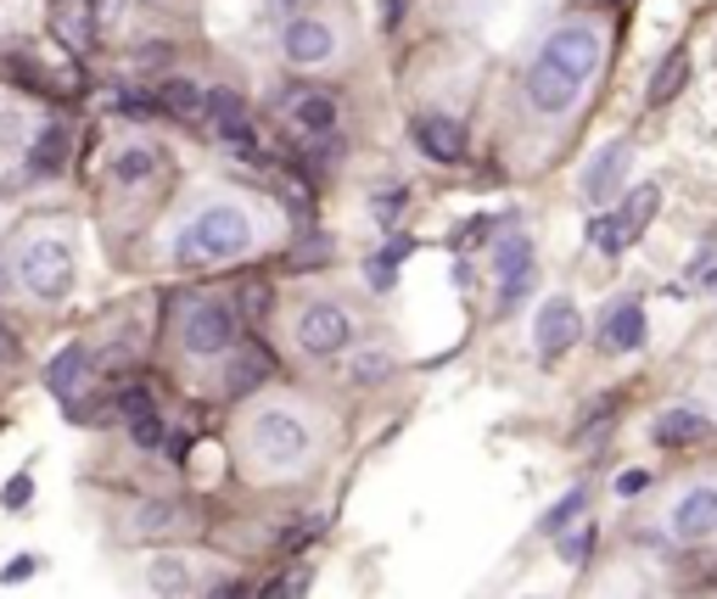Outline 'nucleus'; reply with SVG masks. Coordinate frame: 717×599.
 Wrapping results in <instances>:
<instances>
[{
	"instance_id": "6",
	"label": "nucleus",
	"mask_w": 717,
	"mask_h": 599,
	"mask_svg": "<svg viewBox=\"0 0 717 599\" xmlns=\"http://www.w3.org/2000/svg\"><path fill=\"white\" fill-rule=\"evenodd\" d=\"M292 336H298V348H303L309 359H336V354L353 348V314H347L342 303L320 297V303H309V308L298 314Z\"/></svg>"
},
{
	"instance_id": "17",
	"label": "nucleus",
	"mask_w": 717,
	"mask_h": 599,
	"mask_svg": "<svg viewBox=\"0 0 717 599\" xmlns=\"http://www.w3.org/2000/svg\"><path fill=\"white\" fill-rule=\"evenodd\" d=\"M157 168H163V157L146 140H129L107 157V180H113V191H146L157 180Z\"/></svg>"
},
{
	"instance_id": "12",
	"label": "nucleus",
	"mask_w": 717,
	"mask_h": 599,
	"mask_svg": "<svg viewBox=\"0 0 717 599\" xmlns=\"http://www.w3.org/2000/svg\"><path fill=\"white\" fill-rule=\"evenodd\" d=\"M202 124L230 140V146H252V113H247V96L230 91V84H214L208 102H202Z\"/></svg>"
},
{
	"instance_id": "21",
	"label": "nucleus",
	"mask_w": 717,
	"mask_h": 599,
	"mask_svg": "<svg viewBox=\"0 0 717 599\" xmlns=\"http://www.w3.org/2000/svg\"><path fill=\"white\" fill-rule=\"evenodd\" d=\"M84 381H90V354L84 348H62L51 365H45V387L67 403V398H79L84 392Z\"/></svg>"
},
{
	"instance_id": "19",
	"label": "nucleus",
	"mask_w": 717,
	"mask_h": 599,
	"mask_svg": "<svg viewBox=\"0 0 717 599\" xmlns=\"http://www.w3.org/2000/svg\"><path fill=\"white\" fill-rule=\"evenodd\" d=\"M152 102H157L168 118H202L208 91H202L197 78H186V73H168V78H157V84H152Z\"/></svg>"
},
{
	"instance_id": "9",
	"label": "nucleus",
	"mask_w": 717,
	"mask_h": 599,
	"mask_svg": "<svg viewBox=\"0 0 717 599\" xmlns=\"http://www.w3.org/2000/svg\"><path fill=\"white\" fill-rule=\"evenodd\" d=\"M336 23H325V18H314V12H303V18H292L287 29H281V56L292 62V67H325L331 56H336Z\"/></svg>"
},
{
	"instance_id": "34",
	"label": "nucleus",
	"mask_w": 717,
	"mask_h": 599,
	"mask_svg": "<svg viewBox=\"0 0 717 599\" xmlns=\"http://www.w3.org/2000/svg\"><path fill=\"white\" fill-rule=\"evenodd\" d=\"M651 487V471H622L616 476V498H640Z\"/></svg>"
},
{
	"instance_id": "15",
	"label": "nucleus",
	"mask_w": 717,
	"mask_h": 599,
	"mask_svg": "<svg viewBox=\"0 0 717 599\" xmlns=\"http://www.w3.org/2000/svg\"><path fill=\"white\" fill-rule=\"evenodd\" d=\"M67 157H73V129L67 124H40V135L23 151V175L29 180H56L67 168Z\"/></svg>"
},
{
	"instance_id": "8",
	"label": "nucleus",
	"mask_w": 717,
	"mask_h": 599,
	"mask_svg": "<svg viewBox=\"0 0 717 599\" xmlns=\"http://www.w3.org/2000/svg\"><path fill=\"white\" fill-rule=\"evenodd\" d=\"M578 336H583V314H578V303L567 292H555V297H544V303L532 308V348L544 354V359L572 354Z\"/></svg>"
},
{
	"instance_id": "31",
	"label": "nucleus",
	"mask_w": 717,
	"mask_h": 599,
	"mask_svg": "<svg viewBox=\"0 0 717 599\" xmlns=\"http://www.w3.org/2000/svg\"><path fill=\"white\" fill-rule=\"evenodd\" d=\"M589 549H594V527H567V544H561L567 566H583V560H589Z\"/></svg>"
},
{
	"instance_id": "28",
	"label": "nucleus",
	"mask_w": 717,
	"mask_h": 599,
	"mask_svg": "<svg viewBox=\"0 0 717 599\" xmlns=\"http://www.w3.org/2000/svg\"><path fill=\"white\" fill-rule=\"evenodd\" d=\"M583 509H589V493H583V487H572V493H567L555 509H550V516H544V533H550V538H561V533H567V527L583 516Z\"/></svg>"
},
{
	"instance_id": "20",
	"label": "nucleus",
	"mask_w": 717,
	"mask_h": 599,
	"mask_svg": "<svg viewBox=\"0 0 717 599\" xmlns=\"http://www.w3.org/2000/svg\"><path fill=\"white\" fill-rule=\"evenodd\" d=\"M141 538H168V533H186L191 527V509L186 504H174V498H152L135 509V522H129Z\"/></svg>"
},
{
	"instance_id": "1",
	"label": "nucleus",
	"mask_w": 717,
	"mask_h": 599,
	"mask_svg": "<svg viewBox=\"0 0 717 599\" xmlns=\"http://www.w3.org/2000/svg\"><path fill=\"white\" fill-rule=\"evenodd\" d=\"M605 62V29L589 18H572L561 29H550V40L538 45V56L527 62L521 96L538 118H561L578 107V96L589 91V78Z\"/></svg>"
},
{
	"instance_id": "24",
	"label": "nucleus",
	"mask_w": 717,
	"mask_h": 599,
	"mask_svg": "<svg viewBox=\"0 0 717 599\" xmlns=\"http://www.w3.org/2000/svg\"><path fill=\"white\" fill-rule=\"evenodd\" d=\"M684 78H689V56H684V51H667V62L651 73V91H645V102H651V107H667V102L684 91Z\"/></svg>"
},
{
	"instance_id": "27",
	"label": "nucleus",
	"mask_w": 717,
	"mask_h": 599,
	"mask_svg": "<svg viewBox=\"0 0 717 599\" xmlns=\"http://www.w3.org/2000/svg\"><path fill=\"white\" fill-rule=\"evenodd\" d=\"M129 443H135L141 454H157V449L168 443V425H163V414H157V409H146V414H135V420H129Z\"/></svg>"
},
{
	"instance_id": "29",
	"label": "nucleus",
	"mask_w": 717,
	"mask_h": 599,
	"mask_svg": "<svg viewBox=\"0 0 717 599\" xmlns=\"http://www.w3.org/2000/svg\"><path fill=\"white\" fill-rule=\"evenodd\" d=\"M365 281H371L376 292H393V281H398V246H393V252H376V259L365 264Z\"/></svg>"
},
{
	"instance_id": "32",
	"label": "nucleus",
	"mask_w": 717,
	"mask_h": 599,
	"mask_svg": "<svg viewBox=\"0 0 717 599\" xmlns=\"http://www.w3.org/2000/svg\"><path fill=\"white\" fill-rule=\"evenodd\" d=\"M387 370H393V365H387L382 348H365V354L353 359V376H358V381H376V376H387Z\"/></svg>"
},
{
	"instance_id": "26",
	"label": "nucleus",
	"mask_w": 717,
	"mask_h": 599,
	"mask_svg": "<svg viewBox=\"0 0 717 599\" xmlns=\"http://www.w3.org/2000/svg\"><path fill=\"white\" fill-rule=\"evenodd\" d=\"M146 582H152V593H191V566L186 560H152V571H146Z\"/></svg>"
},
{
	"instance_id": "22",
	"label": "nucleus",
	"mask_w": 717,
	"mask_h": 599,
	"mask_svg": "<svg viewBox=\"0 0 717 599\" xmlns=\"http://www.w3.org/2000/svg\"><path fill=\"white\" fill-rule=\"evenodd\" d=\"M269 376H276V365H269V354L263 348H241L236 359H230V376H225V392L230 398H252Z\"/></svg>"
},
{
	"instance_id": "23",
	"label": "nucleus",
	"mask_w": 717,
	"mask_h": 599,
	"mask_svg": "<svg viewBox=\"0 0 717 599\" xmlns=\"http://www.w3.org/2000/svg\"><path fill=\"white\" fill-rule=\"evenodd\" d=\"M640 235H634V224L622 219V208L616 213H600V219H589V246L594 252H605V259H622L627 246H634Z\"/></svg>"
},
{
	"instance_id": "16",
	"label": "nucleus",
	"mask_w": 717,
	"mask_h": 599,
	"mask_svg": "<svg viewBox=\"0 0 717 599\" xmlns=\"http://www.w3.org/2000/svg\"><path fill=\"white\" fill-rule=\"evenodd\" d=\"M711 432L717 425L700 414V409H662L656 420H651V443H662V449H695V443H711Z\"/></svg>"
},
{
	"instance_id": "2",
	"label": "nucleus",
	"mask_w": 717,
	"mask_h": 599,
	"mask_svg": "<svg viewBox=\"0 0 717 599\" xmlns=\"http://www.w3.org/2000/svg\"><path fill=\"white\" fill-rule=\"evenodd\" d=\"M252 246H258V213L236 197H208L168 235V259L179 270H214V264L247 259Z\"/></svg>"
},
{
	"instance_id": "25",
	"label": "nucleus",
	"mask_w": 717,
	"mask_h": 599,
	"mask_svg": "<svg viewBox=\"0 0 717 599\" xmlns=\"http://www.w3.org/2000/svg\"><path fill=\"white\" fill-rule=\"evenodd\" d=\"M656 208H662V191H656V186H634V191L622 197V219L634 224V235H645V224L656 219Z\"/></svg>"
},
{
	"instance_id": "36",
	"label": "nucleus",
	"mask_w": 717,
	"mask_h": 599,
	"mask_svg": "<svg viewBox=\"0 0 717 599\" xmlns=\"http://www.w3.org/2000/svg\"><path fill=\"white\" fill-rule=\"evenodd\" d=\"M34 498V482L29 476H12V487H7V509H23Z\"/></svg>"
},
{
	"instance_id": "14",
	"label": "nucleus",
	"mask_w": 717,
	"mask_h": 599,
	"mask_svg": "<svg viewBox=\"0 0 717 599\" xmlns=\"http://www.w3.org/2000/svg\"><path fill=\"white\" fill-rule=\"evenodd\" d=\"M627 157H634V146H627V140H611L605 151H594V157H589V168H583V202L605 208V202H611V197L622 191Z\"/></svg>"
},
{
	"instance_id": "13",
	"label": "nucleus",
	"mask_w": 717,
	"mask_h": 599,
	"mask_svg": "<svg viewBox=\"0 0 717 599\" xmlns=\"http://www.w3.org/2000/svg\"><path fill=\"white\" fill-rule=\"evenodd\" d=\"M645 348V308L640 297H616L600 314V354H640Z\"/></svg>"
},
{
	"instance_id": "10",
	"label": "nucleus",
	"mask_w": 717,
	"mask_h": 599,
	"mask_svg": "<svg viewBox=\"0 0 717 599\" xmlns=\"http://www.w3.org/2000/svg\"><path fill=\"white\" fill-rule=\"evenodd\" d=\"M493 275H499V308H493V314H510V308L527 297L532 275H538V264H532V241H527L521 230H510V235L499 241V252H493Z\"/></svg>"
},
{
	"instance_id": "7",
	"label": "nucleus",
	"mask_w": 717,
	"mask_h": 599,
	"mask_svg": "<svg viewBox=\"0 0 717 599\" xmlns=\"http://www.w3.org/2000/svg\"><path fill=\"white\" fill-rule=\"evenodd\" d=\"M667 533L678 544H711L717 538V482H689L667 504Z\"/></svg>"
},
{
	"instance_id": "4",
	"label": "nucleus",
	"mask_w": 717,
	"mask_h": 599,
	"mask_svg": "<svg viewBox=\"0 0 717 599\" xmlns=\"http://www.w3.org/2000/svg\"><path fill=\"white\" fill-rule=\"evenodd\" d=\"M12 275H18V286H23L29 297H40V303H62V297L73 292V246H67L62 235L40 230V235H29V241L18 246Z\"/></svg>"
},
{
	"instance_id": "38",
	"label": "nucleus",
	"mask_w": 717,
	"mask_h": 599,
	"mask_svg": "<svg viewBox=\"0 0 717 599\" xmlns=\"http://www.w3.org/2000/svg\"><path fill=\"white\" fill-rule=\"evenodd\" d=\"M0 354H7V348H0Z\"/></svg>"
},
{
	"instance_id": "35",
	"label": "nucleus",
	"mask_w": 717,
	"mask_h": 599,
	"mask_svg": "<svg viewBox=\"0 0 717 599\" xmlns=\"http://www.w3.org/2000/svg\"><path fill=\"white\" fill-rule=\"evenodd\" d=\"M34 577V555H23V560H12L7 571H0V582H7V588H18V582H29Z\"/></svg>"
},
{
	"instance_id": "37",
	"label": "nucleus",
	"mask_w": 717,
	"mask_h": 599,
	"mask_svg": "<svg viewBox=\"0 0 717 599\" xmlns=\"http://www.w3.org/2000/svg\"><path fill=\"white\" fill-rule=\"evenodd\" d=\"M404 12H409V0H387V12H382V23H387V29H398V23H404Z\"/></svg>"
},
{
	"instance_id": "18",
	"label": "nucleus",
	"mask_w": 717,
	"mask_h": 599,
	"mask_svg": "<svg viewBox=\"0 0 717 599\" xmlns=\"http://www.w3.org/2000/svg\"><path fill=\"white\" fill-rule=\"evenodd\" d=\"M287 118H292L298 135H309V140H331L336 124H342V107H336V96H325V91H303V96L287 102Z\"/></svg>"
},
{
	"instance_id": "11",
	"label": "nucleus",
	"mask_w": 717,
	"mask_h": 599,
	"mask_svg": "<svg viewBox=\"0 0 717 599\" xmlns=\"http://www.w3.org/2000/svg\"><path fill=\"white\" fill-rule=\"evenodd\" d=\"M409 140H415V151H420L426 162H443V168L466 162V124H460L455 113H420V118L409 124Z\"/></svg>"
},
{
	"instance_id": "3",
	"label": "nucleus",
	"mask_w": 717,
	"mask_h": 599,
	"mask_svg": "<svg viewBox=\"0 0 717 599\" xmlns=\"http://www.w3.org/2000/svg\"><path fill=\"white\" fill-rule=\"evenodd\" d=\"M241 449H247V460H252L263 476H292V471H309V465H314L320 432H314L309 414L269 403V409H258V414L247 420Z\"/></svg>"
},
{
	"instance_id": "5",
	"label": "nucleus",
	"mask_w": 717,
	"mask_h": 599,
	"mask_svg": "<svg viewBox=\"0 0 717 599\" xmlns=\"http://www.w3.org/2000/svg\"><path fill=\"white\" fill-rule=\"evenodd\" d=\"M236 336H241V319L225 297H197L179 319V354L197 359V365H214L225 354H236Z\"/></svg>"
},
{
	"instance_id": "33",
	"label": "nucleus",
	"mask_w": 717,
	"mask_h": 599,
	"mask_svg": "<svg viewBox=\"0 0 717 599\" xmlns=\"http://www.w3.org/2000/svg\"><path fill=\"white\" fill-rule=\"evenodd\" d=\"M84 7H90V18H96V23L107 29V23H118V18H124L129 0H84Z\"/></svg>"
},
{
	"instance_id": "30",
	"label": "nucleus",
	"mask_w": 717,
	"mask_h": 599,
	"mask_svg": "<svg viewBox=\"0 0 717 599\" xmlns=\"http://www.w3.org/2000/svg\"><path fill=\"white\" fill-rule=\"evenodd\" d=\"M146 409H157V398H152V387H141V381H129V387L118 392V414H124V420H135V414H146Z\"/></svg>"
}]
</instances>
